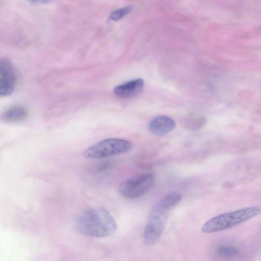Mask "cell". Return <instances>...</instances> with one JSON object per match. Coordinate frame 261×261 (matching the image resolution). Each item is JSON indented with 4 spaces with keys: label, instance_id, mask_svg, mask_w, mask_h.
Segmentation results:
<instances>
[{
    "label": "cell",
    "instance_id": "obj_1",
    "mask_svg": "<svg viewBox=\"0 0 261 261\" xmlns=\"http://www.w3.org/2000/svg\"><path fill=\"white\" fill-rule=\"evenodd\" d=\"M74 227L83 235L103 238L114 233L117 225L114 218L107 210L96 207L80 214L75 220Z\"/></svg>",
    "mask_w": 261,
    "mask_h": 261
},
{
    "label": "cell",
    "instance_id": "obj_2",
    "mask_svg": "<svg viewBox=\"0 0 261 261\" xmlns=\"http://www.w3.org/2000/svg\"><path fill=\"white\" fill-rule=\"evenodd\" d=\"M261 209L258 206H250L216 216L208 220L202 226L204 233L224 230L244 222L258 215Z\"/></svg>",
    "mask_w": 261,
    "mask_h": 261
},
{
    "label": "cell",
    "instance_id": "obj_3",
    "mask_svg": "<svg viewBox=\"0 0 261 261\" xmlns=\"http://www.w3.org/2000/svg\"><path fill=\"white\" fill-rule=\"evenodd\" d=\"M171 210L161 200L152 207L144 231V241L146 245H152L159 240Z\"/></svg>",
    "mask_w": 261,
    "mask_h": 261
},
{
    "label": "cell",
    "instance_id": "obj_4",
    "mask_svg": "<svg viewBox=\"0 0 261 261\" xmlns=\"http://www.w3.org/2000/svg\"><path fill=\"white\" fill-rule=\"evenodd\" d=\"M132 147L127 140L110 138L101 140L87 147L84 151L85 157L89 159H102L125 153Z\"/></svg>",
    "mask_w": 261,
    "mask_h": 261
},
{
    "label": "cell",
    "instance_id": "obj_5",
    "mask_svg": "<svg viewBox=\"0 0 261 261\" xmlns=\"http://www.w3.org/2000/svg\"><path fill=\"white\" fill-rule=\"evenodd\" d=\"M154 180L155 175L152 173H139L123 181L118 187V191L124 197L138 198L149 191Z\"/></svg>",
    "mask_w": 261,
    "mask_h": 261
},
{
    "label": "cell",
    "instance_id": "obj_6",
    "mask_svg": "<svg viewBox=\"0 0 261 261\" xmlns=\"http://www.w3.org/2000/svg\"><path fill=\"white\" fill-rule=\"evenodd\" d=\"M16 82V74L11 62L6 58L0 61V95L7 96L14 91Z\"/></svg>",
    "mask_w": 261,
    "mask_h": 261
},
{
    "label": "cell",
    "instance_id": "obj_7",
    "mask_svg": "<svg viewBox=\"0 0 261 261\" xmlns=\"http://www.w3.org/2000/svg\"><path fill=\"white\" fill-rule=\"evenodd\" d=\"M175 125L173 119L167 116L161 115L154 117L149 122L148 129L156 136H163L172 132Z\"/></svg>",
    "mask_w": 261,
    "mask_h": 261
},
{
    "label": "cell",
    "instance_id": "obj_8",
    "mask_svg": "<svg viewBox=\"0 0 261 261\" xmlns=\"http://www.w3.org/2000/svg\"><path fill=\"white\" fill-rule=\"evenodd\" d=\"M144 86V81L137 79L116 87L115 94L119 97L129 98L139 93Z\"/></svg>",
    "mask_w": 261,
    "mask_h": 261
},
{
    "label": "cell",
    "instance_id": "obj_9",
    "mask_svg": "<svg viewBox=\"0 0 261 261\" xmlns=\"http://www.w3.org/2000/svg\"><path fill=\"white\" fill-rule=\"evenodd\" d=\"M28 115V110L23 106L14 105L8 108L2 114V119L8 122H16L25 119Z\"/></svg>",
    "mask_w": 261,
    "mask_h": 261
},
{
    "label": "cell",
    "instance_id": "obj_10",
    "mask_svg": "<svg viewBox=\"0 0 261 261\" xmlns=\"http://www.w3.org/2000/svg\"><path fill=\"white\" fill-rule=\"evenodd\" d=\"M219 256L224 258H232L237 256L239 253L238 249L230 245H224L220 247L218 250Z\"/></svg>",
    "mask_w": 261,
    "mask_h": 261
},
{
    "label": "cell",
    "instance_id": "obj_11",
    "mask_svg": "<svg viewBox=\"0 0 261 261\" xmlns=\"http://www.w3.org/2000/svg\"><path fill=\"white\" fill-rule=\"evenodd\" d=\"M133 9L132 6H126L118 9L110 15V18L114 21H118L129 13Z\"/></svg>",
    "mask_w": 261,
    "mask_h": 261
}]
</instances>
